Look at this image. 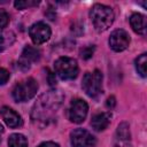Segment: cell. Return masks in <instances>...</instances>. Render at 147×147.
I'll list each match as a JSON object with an SVG mask.
<instances>
[{"label": "cell", "instance_id": "cell-1", "mask_svg": "<svg viewBox=\"0 0 147 147\" xmlns=\"http://www.w3.org/2000/svg\"><path fill=\"white\" fill-rule=\"evenodd\" d=\"M61 105V96L57 98L55 92L42 94L40 99L34 103L32 110V119L33 121H46L51 117V114L59 108Z\"/></svg>", "mask_w": 147, "mask_h": 147}, {"label": "cell", "instance_id": "cell-2", "mask_svg": "<svg viewBox=\"0 0 147 147\" xmlns=\"http://www.w3.org/2000/svg\"><path fill=\"white\" fill-rule=\"evenodd\" d=\"M90 17L92 20V23L96 31H106L114 22L115 15L110 7L102 5V3H95L91 8Z\"/></svg>", "mask_w": 147, "mask_h": 147}, {"label": "cell", "instance_id": "cell-3", "mask_svg": "<svg viewBox=\"0 0 147 147\" xmlns=\"http://www.w3.org/2000/svg\"><path fill=\"white\" fill-rule=\"evenodd\" d=\"M54 69L56 75L63 79L69 80L74 79L78 75V64L75 59L68 56H61L54 62Z\"/></svg>", "mask_w": 147, "mask_h": 147}, {"label": "cell", "instance_id": "cell-4", "mask_svg": "<svg viewBox=\"0 0 147 147\" xmlns=\"http://www.w3.org/2000/svg\"><path fill=\"white\" fill-rule=\"evenodd\" d=\"M38 91V83L33 78H28L17 83L13 88V98L17 102H25L32 99Z\"/></svg>", "mask_w": 147, "mask_h": 147}, {"label": "cell", "instance_id": "cell-5", "mask_svg": "<svg viewBox=\"0 0 147 147\" xmlns=\"http://www.w3.org/2000/svg\"><path fill=\"white\" fill-rule=\"evenodd\" d=\"M82 87L84 92L91 96L96 98L102 92V74L98 69L93 72H86L83 77Z\"/></svg>", "mask_w": 147, "mask_h": 147}, {"label": "cell", "instance_id": "cell-6", "mask_svg": "<svg viewBox=\"0 0 147 147\" xmlns=\"http://www.w3.org/2000/svg\"><path fill=\"white\" fill-rule=\"evenodd\" d=\"M87 111H88V106L84 100L74 99L70 103L69 111H68L69 119L76 124H79L84 122V119L86 118Z\"/></svg>", "mask_w": 147, "mask_h": 147}, {"label": "cell", "instance_id": "cell-7", "mask_svg": "<svg viewBox=\"0 0 147 147\" xmlns=\"http://www.w3.org/2000/svg\"><path fill=\"white\" fill-rule=\"evenodd\" d=\"M29 34L31 37V40L33 41V44L36 45H40L46 42L52 34L51 28L44 23V22H37L34 24H32L29 29Z\"/></svg>", "mask_w": 147, "mask_h": 147}, {"label": "cell", "instance_id": "cell-8", "mask_svg": "<svg viewBox=\"0 0 147 147\" xmlns=\"http://www.w3.org/2000/svg\"><path fill=\"white\" fill-rule=\"evenodd\" d=\"M70 141L74 147H92L95 145V138L84 129H76L70 133Z\"/></svg>", "mask_w": 147, "mask_h": 147}, {"label": "cell", "instance_id": "cell-9", "mask_svg": "<svg viewBox=\"0 0 147 147\" xmlns=\"http://www.w3.org/2000/svg\"><path fill=\"white\" fill-rule=\"evenodd\" d=\"M130 44V36L123 29H117L111 32L109 37V46L115 52H122L127 48Z\"/></svg>", "mask_w": 147, "mask_h": 147}, {"label": "cell", "instance_id": "cell-10", "mask_svg": "<svg viewBox=\"0 0 147 147\" xmlns=\"http://www.w3.org/2000/svg\"><path fill=\"white\" fill-rule=\"evenodd\" d=\"M39 59H40V52L37 48L32 46H25L22 52V56L18 61V65L20 68H22V70H28L30 68V63L36 62Z\"/></svg>", "mask_w": 147, "mask_h": 147}, {"label": "cell", "instance_id": "cell-11", "mask_svg": "<svg viewBox=\"0 0 147 147\" xmlns=\"http://www.w3.org/2000/svg\"><path fill=\"white\" fill-rule=\"evenodd\" d=\"M130 140H131V134H130L129 124L126 122H123L117 126L116 140L114 147H131Z\"/></svg>", "mask_w": 147, "mask_h": 147}, {"label": "cell", "instance_id": "cell-12", "mask_svg": "<svg viewBox=\"0 0 147 147\" xmlns=\"http://www.w3.org/2000/svg\"><path fill=\"white\" fill-rule=\"evenodd\" d=\"M0 115L2 117V119L5 121V123L9 126V127H18L22 125V118L21 116L11 108L3 106L0 109Z\"/></svg>", "mask_w": 147, "mask_h": 147}, {"label": "cell", "instance_id": "cell-13", "mask_svg": "<svg viewBox=\"0 0 147 147\" xmlns=\"http://www.w3.org/2000/svg\"><path fill=\"white\" fill-rule=\"evenodd\" d=\"M130 24L131 28L133 29L134 32L138 34L145 36L147 31V22H146V16L140 14V13H134L130 17Z\"/></svg>", "mask_w": 147, "mask_h": 147}, {"label": "cell", "instance_id": "cell-14", "mask_svg": "<svg viewBox=\"0 0 147 147\" xmlns=\"http://www.w3.org/2000/svg\"><path fill=\"white\" fill-rule=\"evenodd\" d=\"M110 119H111L110 113H99L92 117L91 125L95 131H102L109 125Z\"/></svg>", "mask_w": 147, "mask_h": 147}, {"label": "cell", "instance_id": "cell-15", "mask_svg": "<svg viewBox=\"0 0 147 147\" xmlns=\"http://www.w3.org/2000/svg\"><path fill=\"white\" fill-rule=\"evenodd\" d=\"M15 41V34L11 31H0V52L11 46Z\"/></svg>", "mask_w": 147, "mask_h": 147}, {"label": "cell", "instance_id": "cell-16", "mask_svg": "<svg viewBox=\"0 0 147 147\" xmlns=\"http://www.w3.org/2000/svg\"><path fill=\"white\" fill-rule=\"evenodd\" d=\"M9 147H28L26 138L21 133H13L8 139Z\"/></svg>", "mask_w": 147, "mask_h": 147}, {"label": "cell", "instance_id": "cell-17", "mask_svg": "<svg viewBox=\"0 0 147 147\" xmlns=\"http://www.w3.org/2000/svg\"><path fill=\"white\" fill-rule=\"evenodd\" d=\"M136 69L141 77L147 76V54L142 53L136 59Z\"/></svg>", "mask_w": 147, "mask_h": 147}, {"label": "cell", "instance_id": "cell-18", "mask_svg": "<svg viewBox=\"0 0 147 147\" xmlns=\"http://www.w3.org/2000/svg\"><path fill=\"white\" fill-rule=\"evenodd\" d=\"M38 3H39V1H32V0L24 1V0H18V1H15L14 2V6L17 9H25V8H29V7H32V6H37Z\"/></svg>", "mask_w": 147, "mask_h": 147}, {"label": "cell", "instance_id": "cell-19", "mask_svg": "<svg viewBox=\"0 0 147 147\" xmlns=\"http://www.w3.org/2000/svg\"><path fill=\"white\" fill-rule=\"evenodd\" d=\"M8 23H9V15L7 14L6 10L0 9V29L6 28Z\"/></svg>", "mask_w": 147, "mask_h": 147}, {"label": "cell", "instance_id": "cell-20", "mask_svg": "<svg viewBox=\"0 0 147 147\" xmlns=\"http://www.w3.org/2000/svg\"><path fill=\"white\" fill-rule=\"evenodd\" d=\"M93 52H94V47H93V46H86V47H84V48L80 51V56H82L84 60H87V59L92 57Z\"/></svg>", "mask_w": 147, "mask_h": 147}, {"label": "cell", "instance_id": "cell-21", "mask_svg": "<svg viewBox=\"0 0 147 147\" xmlns=\"http://www.w3.org/2000/svg\"><path fill=\"white\" fill-rule=\"evenodd\" d=\"M9 77H10L9 72H8L6 69L0 68V85L6 84V83L8 82V79H9Z\"/></svg>", "mask_w": 147, "mask_h": 147}, {"label": "cell", "instance_id": "cell-22", "mask_svg": "<svg viewBox=\"0 0 147 147\" xmlns=\"http://www.w3.org/2000/svg\"><path fill=\"white\" fill-rule=\"evenodd\" d=\"M38 147H60V146L53 141H45V142H41Z\"/></svg>", "mask_w": 147, "mask_h": 147}, {"label": "cell", "instance_id": "cell-23", "mask_svg": "<svg viewBox=\"0 0 147 147\" xmlns=\"http://www.w3.org/2000/svg\"><path fill=\"white\" fill-rule=\"evenodd\" d=\"M115 105H116L115 98H114V96H109L108 100H107V107H108V108H113Z\"/></svg>", "mask_w": 147, "mask_h": 147}, {"label": "cell", "instance_id": "cell-24", "mask_svg": "<svg viewBox=\"0 0 147 147\" xmlns=\"http://www.w3.org/2000/svg\"><path fill=\"white\" fill-rule=\"evenodd\" d=\"M2 132H3V127H2V125L0 124V134H1Z\"/></svg>", "mask_w": 147, "mask_h": 147}]
</instances>
